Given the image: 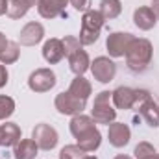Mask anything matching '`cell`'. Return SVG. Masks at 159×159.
Here are the masks:
<instances>
[{"mask_svg": "<svg viewBox=\"0 0 159 159\" xmlns=\"http://www.w3.org/2000/svg\"><path fill=\"white\" fill-rule=\"evenodd\" d=\"M131 139V131H129V126L124 124V122H111L109 124V129H107V141L111 146L115 148H124Z\"/></svg>", "mask_w": 159, "mask_h": 159, "instance_id": "8fae6325", "label": "cell"}, {"mask_svg": "<svg viewBox=\"0 0 159 159\" xmlns=\"http://www.w3.org/2000/svg\"><path fill=\"white\" fill-rule=\"evenodd\" d=\"M7 43H9V41L6 39V35H4V34L0 32V52H2V50H6V46H7Z\"/></svg>", "mask_w": 159, "mask_h": 159, "instance_id": "4dcf8cb0", "label": "cell"}, {"mask_svg": "<svg viewBox=\"0 0 159 159\" xmlns=\"http://www.w3.org/2000/svg\"><path fill=\"white\" fill-rule=\"evenodd\" d=\"M32 139L35 141V144L39 146V150L48 152V150H54V148L57 146L59 135H57L56 128H52L50 124L41 122V124H37V126L34 128V131H32Z\"/></svg>", "mask_w": 159, "mask_h": 159, "instance_id": "8992f818", "label": "cell"}, {"mask_svg": "<svg viewBox=\"0 0 159 159\" xmlns=\"http://www.w3.org/2000/svg\"><path fill=\"white\" fill-rule=\"evenodd\" d=\"M115 159H131V157H129V156H126V154H119Z\"/></svg>", "mask_w": 159, "mask_h": 159, "instance_id": "d6a6232c", "label": "cell"}, {"mask_svg": "<svg viewBox=\"0 0 159 159\" xmlns=\"http://www.w3.org/2000/svg\"><path fill=\"white\" fill-rule=\"evenodd\" d=\"M156 154H157V152H156L154 144H150V143H146V141L139 143V144L135 146V150H133L135 159H148V157H152V156H156Z\"/></svg>", "mask_w": 159, "mask_h": 159, "instance_id": "484cf974", "label": "cell"}, {"mask_svg": "<svg viewBox=\"0 0 159 159\" xmlns=\"http://www.w3.org/2000/svg\"><path fill=\"white\" fill-rule=\"evenodd\" d=\"M20 128L15 122H6L0 126V146L11 148L20 141Z\"/></svg>", "mask_w": 159, "mask_h": 159, "instance_id": "2e32d148", "label": "cell"}, {"mask_svg": "<svg viewBox=\"0 0 159 159\" xmlns=\"http://www.w3.org/2000/svg\"><path fill=\"white\" fill-rule=\"evenodd\" d=\"M61 43H63L65 57H69L70 54H74L76 50H80V48H81V43H80V39H78V37H74V35H65V37L61 39Z\"/></svg>", "mask_w": 159, "mask_h": 159, "instance_id": "4316f807", "label": "cell"}, {"mask_svg": "<svg viewBox=\"0 0 159 159\" xmlns=\"http://www.w3.org/2000/svg\"><path fill=\"white\" fill-rule=\"evenodd\" d=\"M67 6L69 0H39L37 11L43 19H56V17H67Z\"/></svg>", "mask_w": 159, "mask_h": 159, "instance_id": "30bf717a", "label": "cell"}, {"mask_svg": "<svg viewBox=\"0 0 159 159\" xmlns=\"http://www.w3.org/2000/svg\"><path fill=\"white\" fill-rule=\"evenodd\" d=\"M7 13V0H0V15Z\"/></svg>", "mask_w": 159, "mask_h": 159, "instance_id": "1f68e13d", "label": "cell"}, {"mask_svg": "<svg viewBox=\"0 0 159 159\" xmlns=\"http://www.w3.org/2000/svg\"><path fill=\"white\" fill-rule=\"evenodd\" d=\"M133 39H135V35H131L129 32H113L107 35L106 48H107L111 57H124L128 46L131 44Z\"/></svg>", "mask_w": 159, "mask_h": 159, "instance_id": "52a82bcc", "label": "cell"}, {"mask_svg": "<svg viewBox=\"0 0 159 159\" xmlns=\"http://www.w3.org/2000/svg\"><path fill=\"white\" fill-rule=\"evenodd\" d=\"M54 106H56V109H57L61 115L74 117V115L83 113V109H85V106H87V100H81L78 96L70 94L69 91H65V93H59V94L56 96Z\"/></svg>", "mask_w": 159, "mask_h": 159, "instance_id": "5b68a950", "label": "cell"}, {"mask_svg": "<svg viewBox=\"0 0 159 159\" xmlns=\"http://www.w3.org/2000/svg\"><path fill=\"white\" fill-rule=\"evenodd\" d=\"M157 159H159V154H157Z\"/></svg>", "mask_w": 159, "mask_h": 159, "instance_id": "8d00e7d4", "label": "cell"}, {"mask_svg": "<svg viewBox=\"0 0 159 159\" xmlns=\"http://www.w3.org/2000/svg\"><path fill=\"white\" fill-rule=\"evenodd\" d=\"M126 65L129 70L133 72H143L148 69V65L152 63V57H154V46L148 39H143V37H135L131 41V44L128 46L126 50Z\"/></svg>", "mask_w": 159, "mask_h": 159, "instance_id": "7a4b0ae2", "label": "cell"}, {"mask_svg": "<svg viewBox=\"0 0 159 159\" xmlns=\"http://www.w3.org/2000/svg\"><path fill=\"white\" fill-rule=\"evenodd\" d=\"M150 7H152V11H154V15H156V19L159 20V0H154V2L150 4Z\"/></svg>", "mask_w": 159, "mask_h": 159, "instance_id": "f546056e", "label": "cell"}, {"mask_svg": "<svg viewBox=\"0 0 159 159\" xmlns=\"http://www.w3.org/2000/svg\"><path fill=\"white\" fill-rule=\"evenodd\" d=\"M148 159H157V154H156V156H152V157H148Z\"/></svg>", "mask_w": 159, "mask_h": 159, "instance_id": "d590c367", "label": "cell"}, {"mask_svg": "<svg viewBox=\"0 0 159 159\" xmlns=\"http://www.w3.org/2000/svg\"><path fill=\"white\" fill-rule=\"evenodd\" d=\"M94 124L96 122L93 120V117H87L83 113L74 115L72 120H70V124H69L70 133L76 139V144L81 150H85L87 154L98 150L100 144H102V133L98 131V128Z\"/></svg>", "mask_w": 159, "mask_h": 159, "instance_id": "6da1fadb", "label": "cell"}, {"mask_svg": "<svg viewBox=\"0 0 159 159\" xmlns=\"http://www.w3.org/2000/svg\"><path fill=\"white\" fill-rule=\"evenodd\" d=\"M137 111L150 128H159V104H156L152 98L148 102H144Z\"/></svg>", "mask_w": 159, "mask_h": 159, "instance_id": "d6986e66", "label": "cell"}, {"mask_svg": "<svg viewBox=\"0 0 159 159\" xmlns=\"http://www.w3.org/2000/svg\"><path fill=\"white\" fill-rule=\"evenodd\" d=\"M15 113V100L11 96L0 94V120L9 119Z\"/></svg>", "mask_w": 159, "mask_h": 159, "instance_id": "d4e9b609", "label": "cell"}, {"mask_svg": "<svg viewBox=\"0 0 159 159\" xmlns=\"http://www.w3.org/2000/svg\"><path fill=\"white\" fill-rule=\"evenodd\" d=\"M7 78H9V74H7V69H6V67L0 63V89H2V87H6Z\"/></svg>", "mask_w": 159, "mask_h": 159, "instance_id": "f1b7e54d", "label": "cell"}, {"mask_svg": "<svg viewBox=\"0 0 159 159\" xmlns=\"http://www.w3.org/2000/svg\"><path fill=\"white\" fill-rule=\"evenodd\" d=\"M91 72H93L96 81L109 83L117 74V65H115L113 59H109L106 56H100V57H94V61L91 63Z\"/></svg>", "mask_w": 159, "mask_h": 159, "instance_id": "ba28073f", "label": "cell"}, {"mask_svg": "<svg viewBox=\"0 0 159 159\" xmlns=\"http://www.w3.org/2000/svg\"><path fill=\"white\" fill-rule=\"evenodd\" d=\"M13 148H15L13 150L15 159H35L37 152H39V146L35 144L34 139H20Z\"/></svg>", "mask_w": 159, "mask_h": 159, "instance_id": "ac0fdd59", "label": "cell"}, {"mask_svg": "<svg viewBox=\"0 0 159 159\" xmlns=\"http://www.w3.org/2000/svg\"><path fill=\"white\" fill-rule=\"evenodd\" d=\"M98 11L102 13V17L106 20H113L122 13V4H120V0H100Z\"/></svg>", "mask_w": 159, "mask_h": 159, "instance_id": "44dd1931", "label": "cell"}, {"mask_svg": "<svg viewBox=\"0 0 159 159\" xmlns=\"http://www.w3.org/2000/svg\"><path fill=\"white\" fill-rule=\"evenodd\" d=\"M30 4L26 0H7V17L9 19H22L30 11Z\"/></svg>", "mask_w": 159, "mask_h": 159, "instance_id": "7402d4cb", "label": "cell"}, {"mask_svg": "<svg viewBox=\"0 0 159 159\" xmlns=\"http://www.w3.org/2000/svg\"><path fill=\"white\" fill-rule=\"evenodd\" d=\"M106 24V19L102 17V13L98 9H89L83 13L81 17V30H80V43L81 46H89V44H94L98 37H100V32Z\"/></svg>", "mask_w": 159, "mask_h": 159, "instance_id": "3957f363", "label": "cell"}, {"mask_svg": "<svg viewBox=\"0 0 159 159\" xmlns=\"http://www.w3.org/2000/svg\"><path fill=\"white\" fill-rule=\"evenodd\" d=\"M44 37V28H43V24L41 22H28L22 30H20V34H19V43L22 44V46H35L37 43H41Z\"/></svg>", "mask_w": 159, "mask_h": 159, "instance_id": "7c38bea8", "label": "cell"}, {"mask_svg": "<svg viewBox=\"0 0 159 159\" xmlns=\"http://www.w3.org/2000/svg\"><path fill=\"white\" fill-rule=\"evenodd\" d=\"M43 57H44V61L50 63V65L59 63V61L65 57V50H63V43H61V39L52 37V39L46 41V43L43 44Z\"/></svg>", "mask_w": 159, "mask_h": 159, "instance_id": "9a60e30c", "label": "cell"}, {"mask_svg": "<svg viewBox=\"0 0 159 159\" xmlns=\"http://www.w3.org/2000/svg\"><path fill=\"white\" fill-rule=\"evenodd\" d=\"M111 100L115 104L117 109H133V104H135V89L131 87H117L113 93H111Z\"/></svg>", "mask_w": 159, "mask_h": 159, "instance_id": "5bb4252c", "label": "cell"}, {"mask_svg": "<svg viewBox=\"0 0 159 159\" xmlns=\"http://www.w3.org/2000/svg\"><path fill=\"white\" fill-rule=\"evenodd\" d=\"M69 2L72 4V7L76 11H81V13H85V11L91 9V0H69Z\"/></svg>", "mask_w": 159, "mask_h": 159, "instance_id": "83f0119b", "label": "cell"}, {"mask_svg": "<svg viewBox=\"0 0 159 159\" xmlns=\"http://www.w3.org/2000/svg\"><path fill=\"white\" fill-rule=\"evenodd\" d=\"M26 2H28V4H30V6H35V4H37V2H39V0H26Z\"/></svg>", "mask_w": 159, "mask_h": 159, "instance_id": "836d02e7", "label": "cell"}, {"mask_svg": "<svg viewBox=\"0 0 159 159\" xmlns=\"http://www.w3.org/2000/svg\"><path fill=\"white\" fill-rule=\"evenodd\" d=\"M133 24H135L139 30H143V32L152 30V28L157 24V19H156L152 7H150V6H141V7H137V9L133 11Z\"/></svg>", "mask_w": 159, "mask_h": 159, "instance_id": "4fadbf2b", "label": "cell"}, {"mask_svg": "<svg viewBox=\"0 0 159 159\" xmlns=\"http://www.w3.org/2000/svg\"><path fill=\"white\" fill-rule=\"evenodd\" d=\"M85 156H87V152L81 150L78 144H67L59 152V159H83Z\"/></svg>", "mask_w": 159, "mask_h": 159, "instance_id": "cb8c5ba5", "label": "cell"}, {"mask_svg": "<svg viewBox=\"0 0 159 159\" xmlns=\"http://www.w3.org/2000/svg\"><path fill=\"white\" fill-rule=\"evenodd\" d=\"M69 67H70V70H72L76 76H83V74L91 69L89 54H87L83 48L76 50L74 54H70V56H69Z\"/></svg>", "mask_w": 159, "mask_h": 159, "instance_id": "e0dca14e", "label": "cell"}, {"mask_svg": "<svg viewBox=\"0 0 159 159\" xmlns=\"http://www.w3.org/2000/svg\"><path fill=\"white\" fill-rule=\"evenodd\" d=\"M69 93L78 96L81 100H87L93 93V85L89 80H85L83 76H76V78L70 81V87H69Z\"/></svg>", "mask_w": 159, "mask_h": 159, "instance_id": "ffe728a7", "label": "cell"}, {"mask_svg": "<svg viewBox=\"0 0 159 159\" xmlns=\"http://www.w3.org/2000/svg\"><path fill=\"white\" fill-rule=\"evenodd\" d=\"M19 56H20L19 43L9 41L7 46H6V50L0 52V63H2V65H11V63H15V61L19 59Z\"/></svg>", "mask_w": 159, "mask_h": 159, "instance_id": "603a6c76", "label": "cell"}, {"mask_svg": "<svg viewBox=\"0 0 159 159\" xmlns=\"http://www.w3.org/2000/svg\"><path fill=\"white\" fill-rule=\"evenodd\" d=\"M83 159H98V157H96V156H85Z\"/></svg>", "mask_w": 159, "mask_h": 159, "instance_id": "e575fe53", "label": "cell"}, {"mask_svg": "<svg viewBox=\"0 0 159 159\" xmlns=\"http://www.w3.org/2000/svg\"><path fill=\"white\" fill-rule=\"evenodd\" d=\"M109 100H111V91H100L94 96V104H93V109H91V117H93V120L96 124L109 126L111 122H115V119H117V109H113L109 106Z\"/></svg>", "mask_w": 159, "mask_h": 159, "instance_id": "277c9868", "label": "cell"}, {"mask_svg": "<svg viewBox=\"0 0 159 159\" xmlns=\"http://www.w3.org/2000/svg\"><path fill=\"white\" fill-rule=\"evenodd\" d=\"M56 83H57L56 74H54V70H50V69H37V70H34V72L30 74V78H28V87H30L34 93H46V91H50Z\"/></svg>", "mask_w": 159, "mask_h": 159, "instance_id": "9c48e42d", "label": "cell"}]
</instances>
